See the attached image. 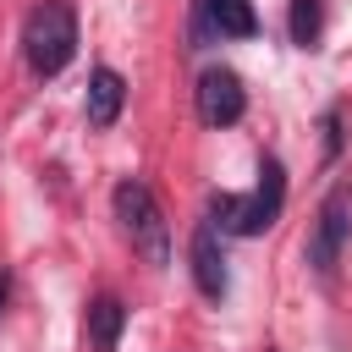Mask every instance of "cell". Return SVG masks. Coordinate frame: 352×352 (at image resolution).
<instances>
[{"label":"cell","instance_id":"8992f818","mask_svg":"<svg viewBox=\"0 0 352 352\" xmlns=\"http://www.w3.org/2000/svg\"><path fill=\"white\" fill-rule=\"evenodd\" d=\"M192 275H198V292L204 297H226V248H220V231L214 220H198L192 231Z\"/></svg>","mask_w":352,"mask_h":352},{"label":"cell","instance_id":"8fae6325","mask_svg":"<svg viewBox=\"0 0 352 352\" xmlns=\"http://www.w3.org/2000/svg\"><path fill=\"white\" fill-rule=\"evenodd\" d=\"M6 292H11V280H6V270H0V302H6Z\"/></svg>","mask_w":352,"mask_h":352},{"label":"cell","instance_id":"ba28073f","mask_svg":"<svg viewBox=\"0 0 352 352\" xmlns=\"http://www.w3.org/2000/svg\"><path fill=\"white\" fill-rule=\"evenodd\" d=\"M121 99H126V82H121V72L99 66V72L88 77V126H110V121L121 116Z\"/></svg>","mask_w":352,"mask_h":352},{"label":"cell","instance_id":"52a82bcc","mask_svg":"<svg viewBox=\"0 0 352 352\" xmlns=\"http://www.w3.org/2000/svg\"><path fill=\"white\" fill-rule=\"evenodd\" d=\"M198 28L220 33V38H253L258 11H253V0H198Z\"/></svg>","mask_w":352,"mask_h":352},{"label":"cell","instance_id":"5b68a950","mask_svg":"<svg viewBox=\"0 0 352 352\" xmlns=\"http://www.w3.org/2000/svg\"><path fill=\"white\" fill-rule=\"evenodd\" d=\"M242 110H248L242 77H236L231 66H209V72L198 77V116H204L209 126H231V121H242Z\"/></svg>","mask_w":352,"mask_h":352},{"label":"cell","instance_id":"7a4b0ae2","mask_svg":"<svg viewBox=\"0 0 352 352\" xmlns=\"http://www.w3.org/2000/svg\"><path fill=\"white\" fill-rule=\"evenodd\" d=\"M22 55H28V66L38 77L66 72L72 55H77V16H72V6H60V0L33 6L28 28H22Z\"/></svg>","mask_w":352,"mask_h":352},{"label":"cell","instance_id":"3957f363","mask_svg":"<svg viewBox=\"0 0 352 352\" xmlns=\"http://www.w3.org/2000/svg\"><path fill=\"white\" fill-rule=\"evenodd\" d=\"M116 220L121 231L132 236V248L148 258V264H170V226H165V209L160 198L143 187V182H116Z\"/></svg>","mask_w":352,"mask_h":352},{"label":"cell","instance_id":"277c9868","mask_svg":"<svg viewBox=\"0 0 352 352\" xmlns=\"http://www.w3.org/2000/svg\"><path fill=\"white\" fill-rule=\"evenodd\" d=\"M346 236H352V182L330 187V198L319 204V220H314V236H308V264L319 275H330L341 248H346Z\"/></svg>","mask_w":352,"mask_h":352},{"label":"cell","instance_id":"30bf717a","mask_svg":"<svg viewBox=\"0 0 352 352\" xmlns=\"http://www.w3.org/2000/svg\"><path fill=\"white\" fill-rule=\"evenodd\" d=\"M319 22H324V11H319V0H292V44H314L319 38Z\"/></svg>","mask_w":352,"mask_h":352},{"label":"cell","instance_id":"9c48e42d","mask_svg":"<svg viewBox=\"0 0 352 352\" xmlns=\"http://www.w3.org/2000/svg\"><path fill=\"white\" fill-rule=\"evenodd\" d=\"M88 324H94V346H99V352H116V336H121V324H126V308H121L116 297H94Z\"/></svg>","mask_w":352,"mask_h":352},{"label":"cell","instance_id":"6da1fadb","mask_svg":"<svg viewBox=\"0 0 352 352\" xmlns=\"http://www.w3.org/2000/svg\"><path fill=\"white\" fill-rule=\"evenodd\" d=\"M258 187L248 198H231V192H214L209 198V214L220 231H236V236H258L280 220V204H286V176H280V160H264L258 165Z\"/></svg>","mask_w":352,"mask_h":352}]
</instances>
